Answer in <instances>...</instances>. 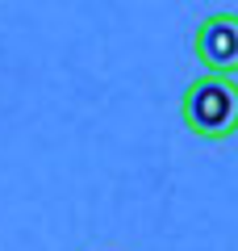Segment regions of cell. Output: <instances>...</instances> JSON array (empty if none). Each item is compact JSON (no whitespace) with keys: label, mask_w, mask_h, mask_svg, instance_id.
<instances>
[{"label":"cell","mask_w":238,"mask_h":251,"mask_svg":"<svg viewBox=\"0 0 238 251\" xmlns=\"http://www.w3.org/2000/svg\"><path fill=\"white\" fill-rule=\"evenodd\" d=\"M180 122L201 143L238 134V84L230 75H196L180 97Z\"/></svg>","instance_id":"1"},{"label":"cell","mask_w":238,"mask_h":251,"mask_svg":"<svg viewBox=\"0 0 238 251\" xmlns=\"http://www.w3.org/2000/svg\"><path fill=\"white\" fill-rule=\"evenodd\" d=\"M192 54L205 67V75L238 72V13H209L192 34Z\"/></svg>","instance_id":"2"}]
</instances>
